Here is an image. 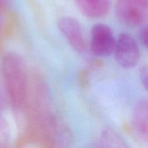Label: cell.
I'll list each match as a JSON object with an SVG mask.
<instances>
[{"instance_id": "obj_10", "label": "cell", "mask_w": 148, "mask_h": 148, "mask_svg": "<svg viewBox=\"0 0 148 148\" xmlns=\"http://www.w3.org/2000/svg\"><path fill=\"white\" fill-rule=\"evenodd\" d=\"M140 79H141L142 83L144 85L145 88L147 90V68L145 66L140 70Z\"/></svg>"}, {"instance_id": "obj_9", "label": "cell", "mask_w": 148, "mask_h": 148, "mask_svg": "<svg viewBox=\"0 0 148 148\" xmlns=\"http://www.w3.org/2000/svg\"><path fill=\"white\" fill-rule=\"evenodd\" d=\"M140 40L142 44L147 49V26H143L140 31Z\"/></svg>"}, {"instance_id": "obj_3", "label": "cell", "mask_w": 148, "mask_h": 148, "mask_svg": "<svg viewBox=\"0 0 148 148\" xmlns=\"http://www.w3.org/2000/svg\"><path fill=\"white\" fill-rule=\"evenodd\" d=\"M116 42L114 33L108 25L98 23L92 27L90 49L94 55L101 57L110 56L114 53Z\"/></svg>"}, {"instance_id": "obj_7", "label": "cell", "mask_w": 148, "mask_h": 148, "mask_svg": "<svg viewBox=\"0 0 148 148\" xmlns=\"http://www.w3.org/2000/svg\"><path fill=\"white\" fill-rule=\"evenodd\" d=\"M148 103L147 99H142L134 108L132 114V124L134 130L145 141L148 136Z\"/></svg>"}, {"instance_id": "obj_8", "label": "cell", "mask_w": 148, "mask_h": 148, "mask_svg": "<svg viewBox=\"0 0 148 148\" xmlns=\"http://www.w3.org/2000/svg\"><path fill=\"white\" fill-rule=\"evenodd\" d=\"M101 147H127L124 141L116 133L106 131L103 133L100 140Z\"/></svg>"}, {"instance_id": "obj_4", "label": "cell", "mask_w": 148, "mask_h": 148, "mask_svg": "<svg viewBox=\"0 0 148 148\" xmlns=\"http://www.w3.org/2000/svg\"><path fill=\"white\" fill-rule=\"evenodd\" d=\"M115 59L124 68H132L138 64L140 51L135 39L128 33H121L116 42Z\"/></svg>"}, {"instance_id": "obj_6", "label": "cell", "mask_w": 148, "mask_h": 148, "mask_svg": "<svg viewBox=\"0 0 148 148\" xmlns=\"http://www.w3.org/2000/svg\"><path fill=\"white\" fill-rule=\"evenodd\" d=\"M81 12L91 18H99L105 16L111 7V0H76Z\"/></svg>"}, {"instance_id": "obj_2", "label": "cell", "mask_w": 148, "mask_h": 148, "mask_svg": "<svg viewBox=\"0 0 148 148\" xmlns=\"http://www.w3.org/2000/svg\"><path fill=\"white\" fill-rule=\"evenodd\" d=\"M147 5L148 0H116L117 18L129 27L141 25L147 20Z\"/></svg>"}, {"instance_id": "obj_1", "label": "cell", "mask_w": 148, "mask_h": 148, "mask_svg": "<svg viewBox=\"0 0 148 148\" xmlns=\"http://www.w3.org/2000/svg\"><path fill=\"white\" fill-rule=\"evenodd\" d=\"M1 74L7 94L15 108H21L27 95V77L23 59L14 53H8L1 61Z\"/></svg>"}, {"instance_id": "obj_11", "label": "cell", "mask_w": 148, "mask_h": 148, "mask_svg": "<svg viewBox=\"0 0 148 148\" xmlns=\"http://www.w3.org/2000/svg\"><path fill=\"white\" fill-rule=\"evenodd\" d=\"M2 108H3V98H2V95H1V92H0V114H1Z\"/></svg>"}, {"instance_id": "obj_5", "label": "cell", "mask_w": 148, "mask_h": 148, "mask_svg": "<svg viewBox=\"0 0 148 148\" xmlns=\"http://www.w3.org/2000/svg\"><path fill=\"white\" fill-rule=\"evenodd\" d=\"M57 26L69 44L79 53L86 52L88 49V40L85 30L77 20L72 17H62L57 20Z\"/></svg>"}]
</instances>
